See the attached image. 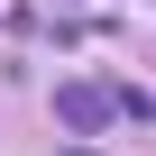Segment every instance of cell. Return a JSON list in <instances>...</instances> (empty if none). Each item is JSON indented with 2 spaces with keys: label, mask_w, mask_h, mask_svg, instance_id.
<instances>
[{
  "label": "cell",
  "mask_w": 156,
  "mask_h": 156,
  "mask_svg": "<svg viewBox=\"0 0 156 156\" xmlns=\"http://www.w3.org/2000/svg\"><path fill=\"white\" fill-rule=\"evenodd\" d=\"M55 119H64L73 138H101V129L119 119V101H110V83H55Z\"/></svg>",
  "instance_id": "6da1fadb"
}]
</instances>
